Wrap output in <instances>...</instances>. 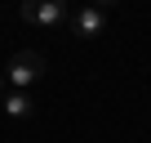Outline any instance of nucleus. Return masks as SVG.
Listing matches in <instances>:
<instances>
[{
  "label": "nucleus",
  "mask_w": 151,
  "mask_h": 143,
  "mask_svg": "<svg viewBox=\"0 0 151 143\" xmlns=\"http://www.w3.org/2000/svg\"><path fill=\"white\" fill-rule=\"evenodd\" d=\"M45 76V58H40V49H18L14 58H9V67H5V81L14 85V90H27V85H36Z\"/></svg>",
  "instance_id": "1"
},
{
  "label": "nucleus",
  "mask_w": 151,
  "mask_h": 143,
  "mask_svg": "<svg viewBox=\"0 0 151 143\" xmlns=\"http://www.w3.org/2000/svg\"><path fill=\"white\" fill-rule=\"evenodd\" d=\"M22 18L31 27H62L71 18V0H22Z\"/></svg>",
  "instance_id": "2"
},
{
  "label": "nucleus",
  "mask_w": 151,
  "mask_h": 143,
  "mask_svg": "<svg viewBox=\"0 0 151 143\" xmlns=\"http://www.w3.org/2000/svg\"><path fill=\"white\" fill-rule=\"evenodd\" d=\"M67 23H71V31L80 36V40H93V36L107 31V9H98V5H80Z\"/></svg>",
  "instance_id": "3"
},
{
  "label": "nucleus",
  "mask_w": 151,
  "mask_h": 143,
  "mask_svg": "<svg viewBox=\"0 0 151 143\" xmlns=\"http://www.w3.org/2000/svg\"><path fill=\"white\" fill-rule=\"evenodd\" d=\"M36 112V103H31V94L27 90H14V94H5V116H14V121H27Z\"/></svg>",
  "instance_id": "4"
},
{
  "label": "nucleus",
  "mask_w": 151,
  "mask_h": 143,
  "mask_svg": "<svg viewBox=\"0 0 151 143\" xmlns=\"http://www.w3.org/2000/svg\"><path fill=\"white\" fill-rule=\"evenodd\" d=\"M89 5H98V9H107V5H120V0H89Z\"/></svg>",
  "instance_id": "5"
},
{
  "label": "nucleus",
  "mask_w": 151,
  "mask_h": 143,
  "mask_svg": "<svg viewBox=\"0 0 151 143\" xmlns=\"http://www.w3.org/2000/svg\"><path fill=\"white\" fill-rule=\"evenodd\" d=\"M0 98H5V72H0Z\"/></svg>",
  "instance_id": "6"
}]
</instances>
